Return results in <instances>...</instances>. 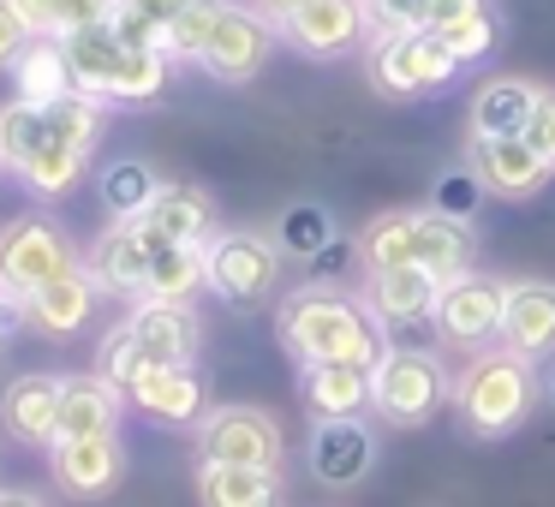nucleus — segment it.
<instances>
[{
    "instance_id": "37",
    "label": "nucleus",
    "mask_w": 555,
    "mask_h": 507,
    "mask_svg": "<svg viewBox=\"0 0 555 507\" xmlns=\"http://www.w3.org/2000/svg\"><path fill=\"white\" fill-rule=\"evenodd\" d=\"M144 352H138V340H132V328H114V335L108 340H102V376H108V382L114 388H120V394H126V388H132L138 382V370H144Z\"/></svg>"
},
{
    "instance_id": "36",
    "label": "nucleus",
    "mask_w": 555,
    "mask_h": 507,
    "mask_svg": "<svg viewBox=\"0 0 555 507\" xmlns=\"http://www.w3.org/2000/svg\"><path fill=\"white\" fill-rule=\"evenodd\" d=\"M483 185H478V173L472 168H460V173H442L436 180V197H430V209H442V216H454V221H472L478 216V204H483Z\"/></svg>"
},
{
    "instance_id": "23",
    "label": "nucleus",
    "mask_w": 555,
    "mask_h": 507,
    "mask_svg": "<svg viewBox=\"0 0 555 507\" xmlns=\"http://www.w3.org/2000/svg\"><path fill=\"white\" fill-rule=\"evenodd\" d=\"M120 400L126 394L102 370L61 376V435H54V442H73V435H114V424H120Z\"/></svg>"
},
{
    "instance_id": "40",
    "label": "nucleus",
    "mask_w": 555,
    "mask_h": 507,
    "mask_svg": "<svg viewBox=\"0 0 555 507\" xmlns=\"http://www.w3.org/2000/svg\"><path fill=\"white\" fill-rule=\"evenodd\" d=\"M526 138L531 150H538L543 161H550V173H555V90H538V102H531V120H526Z\"/></svg>"
},
{
    "instance_id": "2",
    "label": "nucleus",
    "mask_w": 555,
    "mask_h": 507,
    "mask_svg": "<svg viewBox=\"0 0 555 507\" xmlns=\"http://www.w3.org/2000/svg\"><path fill=\"white\" fill-rule=\"evenodd\" d=\"M472 221H454L442 209H388L359 233V263L364 269H430L454 281L472 269Z\"/></svg>"
},
{
    "instance_id": "29",
    "label": "nucleus",
    "mask_w": 555,
    "mask_h": 507,
    "mask_svg": "<svg viewBox=\"0 0 555 507\" xmlns=\"http://www.w3.org/2000/svg\"><path fill=\"white\" fill-rule=\"evenodd\" d=\"M204 287H209V257H204V245H150L144 299L185 304L192 292H204Z\"/></svg>"
},
{
    "instance_id": "26",
    "label": "nucleus",
    "mask_w": 555,
    "mask_h": 507,
    "mask_svg": "<svg viewBox=\"0 0 555 507\" xmlns=\"http://www.w3.org/2000/svg\"><path fill=\"white\" fill-rule=\"evenodd\" d=\"M305 406L317 412V424L328 418H359L371 406V370L364 364H305Z\"/></svg>"
},
{
    "instance_id": "39",
    "label": "nucleus",
    "mask_w": 555,
    "mask_h": 507,
    "mask_svg": "<svg viewBox=\"0 0 555 507\" xmlns=\"http://www.w3.org/2000/svg\"><path fill=\"white\" fill-rule=\"evenodd\" d=\"M376 37H400V30H424V0H364Z\"/></svg>"
},
{
    "instance_id": "9",
    "label": "nucleus",
    "mask_w": 555,
    "mask_h": 507,
    "mask_svg": "<svg viewBox=\"0 0 555 507\" xmlns=\"http://www.w3.org/2000/svg\"><path fill=\"white\" fill-rule=\"evenodd\" d=\"M209 257V292L228 304H263L269 292H275V275H281V245L263 239V233H216V239L204 245Z\"/></svg>"
},
{
    "instance_id": "12",
    "label": "nucleus",
    "mask_w": 555,
    "mask_h": 507,
    "mask_svg": "<svg viewBox=\"0 0 555 507\" xmlns=\"http://www.w3.org/2000/svg\"><path fill=\"white\" fill-rule=\"evenodd\" d=\"M197 447H204V459H221V466L281 471V424L257 406H216L197 424Z\"/></svg>"
},
{
    "instance_id": "48",
    "label": "nucleus",
    "mask_w": 555,
    "mask_h": 507,
    "mask_svg": "<svg viewBox=\"0 0 555 507\" xmlns=\"http://www.w3.org/2000/svg\"><path fill=\"white\" fill-rule=\"evenodd\" d=\"M550 400H555V370H550Z\"/></svg>"
},
{
    "instance_id": "7",
    "label": "nucleus",
    "mask_w": 555,
    "mask_h": 507,
    "mask_svg": "<svg viewBox=\"0 0 555 507\" xmlns=\"http://www.w3.org/2000/svg\"><path fill=\"white\" fill-rule=\"evenodd\" d=\"M78 263H85V257L73 251V239H66L54 221L18 216L13 227H0V281H7V292H13L18 304L37 287H49V281L73 275Z\"/></svg>"
},
{
    "instance_id": "28",
    "label": "nucleus",
    "mask_w": 555,
    "mask_h": 507,
    "mask_svg": "<svg viewBox=\"0 0 555 507\" xmlns=\"http://www.w3.org/2000/svg\"><path fill=\"white\" fill-rule=\"evenodd\" d=\"M531 102H538V84H526V78H490V84H478V96H472V138H519L531 120Z\"/></svg>"
},
{
    "instance_id": "18",
    "label": "nucleus",
    "mask_w": 555,
    "mask_h": 507,
    "mask_svg": "<svg viewBox=\"0 0 555 507\" xmlns=\"http://www.w3.org/2000/svg\"><path fill=\"white\" fill-rule=\"evenodd\" d=\"M49 471L66 495H108L126 471L120 435H73V442H54Z\"/></svg>"
},
{
    "instance_id": "49",
    "label": "nucleus",
    "mask_w": 555,
    "mask_h": 507,
    "mask_svg": "<svg viewBox=\"0 0 555 507\" xmlns=\"http://www.w3.org/2000/svg\"><path fill=\"white\" fill-rule=\"evenodd\" d=\"M0 292H7V281H0Z\"/></svg>"
},
{
    "instance_id": "43",
    "label": "nucleus",
    "mask_w": 555,
    "mask_h": 507,
    "mask_svg": "<svg viewBox=\"0 0 555 507\" xmlns=\"http://www.w3.org/2000/svg\"><path fill=\"white\" fill-rule=\"evenodd\" d=\"M483 6H490V0H424V30H436V37H442V30L466 25V18L483 13Z\"/></svg>"
},
{
    "instance_id": "24",
    "label": "nucleus",
    "mask_w": 555,
    "mask_h": 507,
    "mask_svg": "<svg viewBox=\"0 0 555 507\" xmlns=\"http://www.w3.org/2000/svg\"><path fill=\"white\" fill-rule=\"evenodd\" d=\"M126 328H132L138 352H144L150 364H192V352H197V316L185 311V304L144 299L126 316Z\"/></svg>"
},
{
    "instance_id": "47",
    "label": "nucleus",
    "mask_w": 555,
    "mask_h": 507,
    "mask_svg": "<svg viewBox=\"0 0 555 507\" xmlns=\"http://www.w3.org/2000/svg\"><path fill=\"white\" fill-rule=\"evenodd\" d=\"M0 507H42L37 495H18V490H0Z\"/></svg>"
},
{
    "instance_id": "46",
    "label": "nucleus",
    "mask_w": 555,
    "mask_h": 507,
    "mask_svg": "<svg viewBox=\"0 0 555 507\" xmlns=\"http://www.w3.org/2000/svg\"><path fill=\"white\" fill-rule=\"evenodd\" d=\"M299 6H305V0H257V13H263V18H275V25H281V18H293Z\"/></svg>"
},
{
    "instance_id": "34",
    "label": "nucleus",
    "mask_w": 555,
    "mask_h": 507,
    "mask_svg": "<svg viewBox=\"0 0 555 507\" xmlns=\"http://www.w3.org/2000/svg\"><path fill=\"white\" fill-rule=\"evenodd\" d=\"M156 185H162V180L144 168V161H114V168L102 173V204L114 209V221H132L138 209L156 197Z\"/></svg>"
},
{
    "instance_id": "27",
    "label": "nucleus",
    "mask_w": 555,
    "mask_h": 507,
    "mask_svg": "<svg viewBox=\"0 0 555 507\" xmlns=\"http://www.w3.org/2000/svg\"><path fill=\"white\" fill-rule=\"evenodd\" d=\"M197 502L204 507H281V471L204 459L197 466Z\"/></svg>"
},
{
    "instance_id": "8",
    "label": "nucleus",
    "mask_w": 555,
    "mask_h": 507,
    "mask_svg": "<svg viewBox=\"0 0 555 507\" xmlns=\"http://www.w3.org/2000/svg\"><path fill=\"white\" fill-rule=\"evenodd\" d=\"M442 400H448V376L430 352H395L388 347L383 359L371 364V406L383 412L388 424H400V430L430 424Z\"/></svg>"
},
{
    "instance_id": "22",
    "label": "nucleus",
    "mask_w": 555,
    "mask_h": 507,
    "mask_svg": "<svg viewBox=\"0 0 555 507\" xmlns=\"http://www.w3.org/2000/svg\"><path fill=\"white\" fill-rule=\"evenodd\" d=\"M85 269L96 275L102 292H126V299H144V275H150V239L138 233V221H114L96 239V251L85 257Z\"/></svg>"
},
{
    "instance_id": "16",
    "label": "nucleus",
    "mask_w": 555,
    "mask_h": 507,
    "mask_svg": "<svg viewBox=\"0 0 555 507\" xmlns=\"http://www.w3.org/2000/svg\"><path fill=\"white\" fill-rule=\"evenodd\" d=\"M132 221L150 245H209L216 204H209V192H197V185H156V197H150Z\"/></svg>"
},
{
    "instance_id": "15",
    "label": "nucleus",
    "mask_w": 555,
    "mask_h": 507,
    "mask_svg": "<svg viewBox=\"0 0 555 507\" xmlns=\"http://www.w3.org/2000/svg\"><path fill=\"white\" fill-rule=\"evenodd\" d=\"M442 275L430 269H371L364 275V311L376 323H436V304H442Z\"/></svg>"
},
{
    "instance_id": "35",
    "label": "nucleus",
    "mask_w": 555,
    "mask_h": 507,
    "mask_svg": "<svg viewBox=\"0 0 555 507\" xmlns=\"http://www.w3.org/2000/svg\"><path fill=\"white\" fill-rule=\"evenodd\" d=\"M216 6H221V0H192V6H185V13L168 25L162 54H168V61H197V54H204V42H209V30H216Z\"/></svg>"
},
{
    "instance_id": "31",
    "label": "nucleus",
    "mask_w": 555,
    "mask_h": 507,
    "mask_svg": "<svg viewBox=\"0 0 555 507\" xmlns=\"http://www.w3.org/2000/svg\"><path fill=\"white\" fill-rule=\"evenodd\" d=\"M18 13H25V25L37 30V37H73V30H96L108 25L114 0H13Z\"/></svg>"
},
{
    "instance_id": "33",
    "label": "nucleus",
    "mask_w": 555,
    "mask_h": 507,
    "mask_svg": "<svg viewBox=\"0 0 555 507\" xmlns=\"http://www.w3.org/2000/svg\"><path fill=\"white\" fill-rule=\"evenodd\" d=\"M275 245L287 257H323L328 245H335V221H328V209H317V204H293L287 216H281V227H275Z\"/></svg>"
},
{
    "instance_id": "5",
    "label": "nucleus",
    "mask_w": 555,
    "mask_h": 507,
    "mask_svg": "<svg viewBox=\"0 0 555 507\" xmlns=\"http://www.w3.org/2000/svg\"><path fill=\"white\" fill-rule=\"evenodd\" d=\"M454 406L466 418L472 435H507L526 424V412L538 406V376H531V359L519 352H472V364L454 382Z\"/></svg>"
},
{
    "instance_id": "25",
    "label": "nucleus",
    "mask_w": 555,
    "mask_h": 507,
    "mask_svg": "<svg viewBox=\"0 0 555 507\" xmlns=\"http://www.w3.org/2000/svg\"><path fill=\"white\" fill-rule=\"evenodd\" d=\"M18 311L30 316V323L42 328V335H78V328L90 323V311H96V275H90L85 263L73 269V275L49 281V287H37Z\"/></svg>"
},
{
    "instance_id": "4",
    "label": "nucleus",
    "mask_w": 555,
    "mask_h": 507,
    "mask_svg": "<svg viewBox=\"0 0 555 507\" xmlns=\"http://www.w3.org/2000/svg\"><path fill=\"white\" fill-rule=\"evenodd\" d=\"M42 114H49V132H42V144L30 150V161L18 168V180L37 197H66L90 168V150H96V138H102L108 102L85 96V90H66V96L42 102Z\"/></svg>"
},
{
    "instance_id": "11",
    "label": "nucleus",
    "mask_w": 555,
    "mask_h": 507,
    "mask_svg": "<svg viewBox=\"0 0 555 507\" xmlns=\"http://www.w3.org/2000/svg\"><path fill=\"white\" fill-rule=\"evenodd\" d=\"M502 299L507 287L495 275H454L442 287V304H436V328H442L448 347L460 352H483L502 340Z\"/></svg>"
},
{
    "instance_id": "42",
    "label": "nucleus",
    "mask_w": 555,
    "mask_h": 507,
    "mask_svg": "<svg viewBox=\"0 0 555 507\" xmlns=\"http://www.w3.org/2000/svg\"><path fill=\"white\" fill-rule=\"evenodd\" d=\"M30 37H37V30L25 25V13H18L13 0H0V73H13V61L25 54Z\"/></svg>"
},
{
    "instance_id": "41",
    "label": "nucleus",
    "mask_w": 555,
    "mask_h": 507,
    "mask_svg": "<svg viewBox=\"0 0 555 507\" xmlns=\"http://www.w3.org/2000/svg\"><path fill=\"white\" fill-rule=\"evenodd\" d=\"M108 30H114V37L126 42V49H162V30L150 25L144 13H132L126 0H114V13H108Z\"/></svg>"
},
{
    "instance_id": "45",
    "label": "nucleus",
    "mask_w": 555,
    "mask_h": 507,
    "mask_svg": "<svg viewBox=\"0 0 555 507\" xmlns=\"http://www.w3.org/2000/svg\"><path fill=\"white\" fill-rule=\"evenodd\" d=\"M18 316H25V311H18V299H13V292H0V347H7V340H13Z\"/></svg>"
},
{
    "instance_id": "1",
    "label": "nucleus",
    "mask_w": 555,
    "mask_h": 507,
    "mask_svg": "<svg viewBox=\"0 0 555 507\" xmlns=\"http://www.w3.org/2000/svg\"><path fill=\"white\" fill-rule=\"evenodd\" d=\"M281 340L299 364H364L383 359V328L364 304H352L335 287H305L281 304Z\"/></svg>"
},
{
    "instance_id": "14",
    "label": "nucleus",
    "mask_w": 555,
    "mask_h": 507,
    "mask_svg": "<svg viewBox=\"0 0 555 507\" xmlns=\"http://www.w3.org/2000/svg\"><path fill=\"white\" fill-rule=\"evenodd\" d=\"M287 42L311 61H335V54H352L371 30V13H364V0H305L293 18H281Z\"/></svg>"
},
{
    "instance_id": "10",
    "label": "nucleus",
    "mask_w": 555,
    "mask_h": 507,
    "mask_svg": "<svg viewBox=\"0 0 555 507\" xmlns=\"http://www.w3.org/2000/svg\"><path fill=\"white\" fill-rule=\"evenodd\" d=\"M269 49H275V30H269V18L257 13V6L221 0V6H216V30H209L197 66H204L216 84H251V78L269 66Z\"/></svg>"
},
{
    "instance_id": "19",
    "label": "nucleus",
    "mask_w": 555,
    "mask_h": 507,
    "mask_svg": "<svg viewBox=\"0 0 555 507\" xmlns=\"http://www.w3.org/2000/svg\"><path fill=\"white\" fill-rule=\"evenodd\" d=\"M126 400L156 424H192L204 418V376L192 364H144Z\"/></svg>"
},
{
    "instance_id": "20",
    "label": "nucleus",
    "mask_w": 555,
    "mask_h": 507,
    "mask_svg": "<svg viewBox=\"0 0 555 507\" xmlns=\"http://www.w3.org/2000/svg\"><path fill=\"white\" fill-rule=\"evenodd\" d=\"M376 466V435L359 418H328L311 435V471L328 490H352L359 478H371Z\"/></svg>"
},
{
    "instance_id": "3",
    "label": "nucleus",
    "mask_w": 555,
    "mask_h": 507,
    "mask_svg": "<svg viewBox=\"0 0 555 507\" xmlns=\"http://www.w3.org/2000/svg\"><path fill=\"white\" fill-rule=\"evenodd\" d=\"M66 66H73V90L96 102H156L168 90V54L162 49H126L108 25L73 30L61 37Z\"/></svg>"
},
{
    "instance_id": "17",
    "label": "nucleus",
    "mask_w": 555,
    "mask_h": 507,
    "mask_svg": "<svg viewBox=\"0 0 555 507\" xmlns=\"http://www.w3.org/2000/svg\"><path fill=\"white\" fill-rule=\"evenodd\" d=\"M0 424L25 447H54V435H61V376H49V370L18 376L0 394Z\"/></svg>"
},
{
    "instance_id": "13",
    "label": "nucleus",
    "mask_w": 555,
    "mask_h": 507,
    "mask_svg": "<svg viewBox=\"0 0 555 507\" xmlns=\"http://www.w3.org/2000/svg\"><path fill=\"white\" fill-rule=\"evenodd\" d=\"M466 168L478 173L483 192L507 197V204L538 197L543 185H550V161H543L526 138H472V144H466Z\"/></svg>"
},
{
    "instance_id": "32",
    "label": "nucleus",
    "mask_w": 555,
    "mask_h": 507,
    "mask_svg": "<svg viewBox=\"0 0 555 507\" xmlns=\"http://www.w3.org/2000/svg\"><path fill=\"white\" fill-rule=\"evenodd\" d=\"M42 132H49V114L37 108V102L13 96L7 108H0V168L18 173L30 161V150L42 144Z\"/></svg>"
},
{
    "instance_id": "44",
    "label": "nucleus",
    "mask_w": 555,
    "mask_h": 507,
    "mask_svg": "<svg viewBox=\"0 0 555 507\" xmlns=\"http://www.w3.org/2000/svg\"><path fill=\"white\" fill-rule=\"evenodd\" d=\"M126 6H132V13H144L150 25H156L162 37H168V25L185 13V6H192V0H126Z\"/></svg>"
},
{
    "instance_id": "6",
    "label": "nucleus",
    "mask_w": 555,
    "mask_h": 507,
    "mask_svg": "<svg viewBox=\"0 0 555 507\" xmlns=\"http://www.w3.org/2000/svg\"><path fill=\"white\" fill-rule=\"evenodd\" d=\"M454 73L460 61L436 30H400V37L371 42V84L383 96H436V90L454 84Z\"/></svg>"
},
{
    "instance_id": "21",
    "label": "nucleus",
    "mask_w": 555,
    "mask_h": 507,
    "mask_svg": "<svg viewBox=\"0 0 555 507\" xmlns=\"http://www.w3.org/2000/svg\"><path fill=\"white\" fill-rule=\"evenodd\" d=\"M502 347L519 359L555 352V281H514L502 299Z\"/></svg>"
},
{
    "instance_id": "30",
    "label": "nucleus",
    "mask_w": 555,
    "mask_h": 507,
    "mask_svg": "<svg viewBox=\"0 0 555 507\" xmlns=\"http://www.w3.org/2000/svg\"><path fill=\"white\" fill-rule=\"evenodd\" d=\"M13 84H18V96L37 102V108L54 96H66V90H73V66H66L61 37H30L25 54L13 61Z\"/></svg>"
},
{
    "instance_id": "38",
    "label": "nucleus",
    "mask_w": 555,
    "mask_h": 507,
    "mask_svg": "<svg viewBox=\"0 0 555 507\" xmlns=\"http://www.w3.org/2000/svg\"><path fill=\"white\" fill-rule=\"evenodd\" d=\"M442 42H448V49H454V61H460V66L483 61V54L495 49V13H490V6H483V13H472L466 25L442 30Z\"/></svg>"
}]
</instances>
